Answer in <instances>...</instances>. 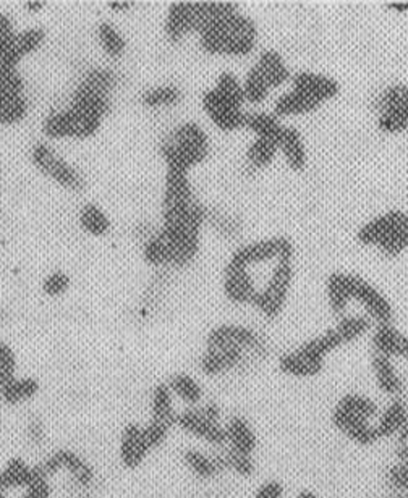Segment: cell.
<instances>
[{"instance_id": "cell-18", "label": "cell", "mask_w": 408, "mask_h": 498, "mask_svg": "<svg viewBox=\"0 0 408 498\" xmlns=\"http://www.w3.org/2000/svg\"><path fill=\"white\" fill-rule=\"evenodd\" d=\"M180 458L189 474L201 483H211L222 474H226L222 462L219 460L218 452L214 448L211 450H203L199 447L183 448Z\"/></svg>"}, {"instance_id": "cell-51", "label": "cell", "mask_w": 408, "mask_h": 498, "mask_svg": "<svg viewBox=\"0 0 408 498\" xmlns=\"http://www.w3.org/2000/svg\"><path fill=\"white\" fill-rule=\"evenodd\" d=\"M0 95H25V80L18 68L0 72Z\"/></svg>"}, {"instance_id": "cell-55", "label": "cell", "mask_w": 408, "mask_h": 498, "mask_svg": "<svg viewBox=\"0 0 408 498\" xmlns=\"http://www.w3.org/2000/svg\"><path fill=\"white\" fill-rule=\"evenodd\" d=\"M64 495L66 498H101L99 491L75 487V485L66 484V483H64Z\"/></svg>"}, {"instance_id": "cell-25", "label": "cell", "mask_w": 408, "mask_h": 498, "mask_svg": "<svg viewBox=\"0 0 408 498\" xmlns=\"http://www.w3.org/2000/svg\"><path fill=\"white\" fill-rule=\"evenodd\" d=\"M41 391L43 383L37 377L16 374L0 393V403L7 408H23L36 401Z\"/></svg>"}, {"instance_id": "cell-62", "label": "cell", "mask_w": 408, "mask_h": 498, "mask_svg": "<svg viewBox=\"0 0 408 498\" xmlns=\"http://www.w3.org/2000/svg\"><path fill=\"white\" fill-rule=\"evenodd\" d=\"M4 319H5V312H4V310L0 308V324L4 322Z\"/></svg>"}, {"instance_id": "cell-8", "label": "cell", "mask_w": 408, "mask_h": 498, "mask_svg": "<svg viewBox=\"0 0 408 498\" xmlns=\"http://www.w3.org/2000/svg\"><path fill=\"white\" fill-rule=\"evenodd\" d=\"M293 259L277 260L276 268L270 272V280L258 290L253 308L270 320L279 318L284 312L291 285H293Z\"/></svg>"}, {"instance_id": "cell-23", "label": "cell", "mask_w": 408, "mask_h": 498, "mask_svg": "<svg viewBox=\"0 0 408 498\" xmlns=\"http://www.w3.org/2000/svg\"><path fill=\"white\" fill-rule=\"evenodd\" d=\"M164 31L170 43H182L191 33H197L195 2H174L168 7Z\"/></svg>"}, {"instance_id": "cell-13", "label": "cell", "mask_w": 408, "mask_h": 498, "mask_svg": "<svg viewBox=\"0 0 408 498\" xmlns=\"http://www.w3.org/2000/svg\"><path fill=\"white\" fill-rule=\"evenodd\" d=\"M350 290L352 300L363 306L364 314L372 319L374 325L393 324V304L374 285L360 275L350 274Z\"/></svg>"}, {"instance_id": "cell-10", "label": "cell", "mask_w": 408, "mask_h": 498, "mask_svg": "<svg viewBox=\"0 0 408 498\" xmlns=\"http://www.w3.org/2000/svg\"><path fill=\"white\" fill-rule=\"evenodd\" d=\"M378 130L384 135L408 131V86L395 83L386 87L376 102Z\"/></svg>"}, {"instance_id": "cell-4", "label": "cell", "mask_w": 408, "mask_h": 498, "mask_svg": "<svg viewBox=\"0 0 408 498\" xmlns=\"http://www.w3.org/2000/svg\"><path fill=\"white\" fill-rule=\"evenodd\" d=\"M37 464L44 474L52 477L54 481L58 476H64L66 484L99 491L101 474L97 466L76 448L57 447L47 450L43 458L37 460Z\"/></svg>"}, {"instance_id": "cell-49", "label": "cell", "mask_w": 408, "mask_h": 498, "mask_svg": "<svg viewBox=\"0 0 408 498\" xmlns=\"http://www.w3.org/2000/svg\"><path fill=\"white\" fill-rule=\"evenodd\" d=\"M143 431H145L146 441L149 443L153 453H156V452H159L160 448L168 445V439H170L174 429L166 426V424L146 419V422H143Z\"/></svg>"}, {"instance_id": "cell-46", "label": "cell", "mask_w": 408, "mask_h": 498, "mask_svg": "<svg viewBox=\"0 0 408 498\" xmlns=\"http://www.w3.org/2000/svg\"><path fill=\"white\" fill-rule=\"evenodd\" d=\"M408 249V214L402 219L401 224L393 229L386 241L379 246V251L386 258H399Z\"/></svg>"}, {"instance_id": "cell-6", "label": "cell", "mask_w": 408, "mask_h": 498, "mask_svg": "<svg viewBox=\"0 0 408 498\" xmlns=\"http://www.w3.org/2000/svg\"><path fill=\"white\" fill-rule=\"evenodd\" d=\"M102 120L87 110L68 106L46 117L41 130L49 139H87L101 130Z\"/></svg>"}, {"instance_id": "cell-42", "label": "cell", "mask_w": 408, "mask_h": 498, "mask_svg": "<svg viewBox=\"0 0 408 498\" xmlns=\"http://www.w3.org/2000/svg\"><path fill=\"white\" fill-rule=\"evenodd\" d=\"M29 104L26 96L0 95V125L10 127L23 122L28 116Z\"/></svg>"}, {"instance_id": "cell-48", "label": "cell", "mask_w": 408, "mask_h": 498, "mask_svg": "<svg viewBox=\"0 0 408 498\" xmlns=\"http://www.w3.org/2000/svg\"><path fill=\"white\" fill-rule=\"evenodd\" d=\"M16 374H18L16 351L10 343L0 340V393Z\"/></svg>"}, {"instance_id": "cell-20", "label": "cell", "mask_w": 408, "mask_h": 498, "mask_svg": "<svg viewBox=\"0 0 408 498\" xmlns=\"http://www.w3.org/2000/svg\"><path fill=\"white\" fill-rule=\"evenodd\" d=\"M291 87L299 89L321 104L332 101L341 95V85L334 78L322 73L306 72V70L291 75Z\"/></svg>"}, {"instance_id": "cell-24", "label": "cell", "mask_w": 408, "mask_h": 498, "mask_svg": "<svg viewBox=\"0 0 408 498\" xmlns=\"http://www.w3.org/2000/svg\"><path fill=\"white\" fill-rule=\"evenodd\" d=\"M403 217L405 212L402 210H387L384 214H379L358 229V243L370 248H379L393 233V229L401 224Z\"/></svg>"}, {"instance_id": "cell-41", "label": "cell", "mask_w": 408, "mask_h": 498, "mask_svg": "<svg viewBox=\"0 0 408 498\" xmlns=\"http://www.w3.org/2000/svg\"><path fill=\"white\" fill-rule=\"evenodd\" d=\"M96 35H97V41L101 44L102 51L106 52V56H109L114 60L124 57V54L127 52V41L117 26L109 22H101L97 25Z\"/></svg>"}, {"instance_id": "cell-11", "label": "cell", "mask_w": 408, "mask_h": 498, "mask_svg": "<svg viewBox=\"0 0 408 498\" xmlns=\"http://www.w3.org/2000/svg\"><path fill=\"white\" fill-rule=\"evenodd\" d=\"M295 248L291 239L285 237H270V239H258L247 245H241L233 251L230 259L243 268L258 266L268 260L293 259Z\"/></svg>"}, {"instance_id": "cell-30", "label": "cell", "mask_w": 408, "mask_h": 498, "mask_svg": "<svg viewBox=\"0 0 408 498\" xmlns=\"http://www.w3.org/2000/svg\"><path fill=\"white\" fill-rule=\"evenodd\" d=\"M279 152H282L287 166L293 172L305 170L308 164V151H306L305 139L295 127L285 125L282 137L279 141Z\"/></svg>"}, {"instance_id": "cell-43", "label": "cell", "mask_w": 408, "mask_h": 498, "mask_svg": "<svg viewBox=\"0 0 408 498\" xmlns=\"http://www.w3.org/2000/svg\"><path fill=\"white\" fill-rule=\"evenodd\" d=\"M243 95H245V102L251 106H261L262 102L268 101L270 95V87L264 76L255 66H251L245 75L243 80Z\"/></svg>"}, {"instance_id": "cell-60", "label": "cell", "mask_w": 408, "mask_h": 498, "mask_svg": "<svg viewBox=\"0 0 408 498\" xmlns=\"http://www.w3.org/2000/svg\"><path fill=\"white\" fill-rule=\"evenodd\" d=\"M393 498H408V493L407 492H395Z\"/></svg>"}, {"instance_id": "cell-38", "label": "cell", "mask_w": 408, "mask_h": 498, "mask_svg": "<svg viewBox=\"0 0 408 498\" xmlns=\"http://www.w3.org/2000/svg\"><path fill=\"white\" fill-rule=\"evenodd\" d=\"M277 152H279L277 141L268 137H255L248 146L245 158H247L248 166L255 170H261V168H268L274 162Z\"/></svg>"}, {"instance_id": "cell-3", "label": "cell", "mask_w": 408, "mask_h": 498, "mask_svg": "<svg viewBox=\"0 0 408 498\" xmlns=\"http://www.w3.org/2000/svg\"><path fill=\"white\" fill-rule=\"evenodd\" d=\"M160 158L166 168L189 172L209 156V137L197 122H183L160 141Z\"/></svg>"}, {"instance_id": "cell-7", "label": "cell", "mask_w": 408, "mask_h": 498, "mask_svg": "<svg viewBox=\"0 0 408 498\" xmlns=\"http://www.w3.org/2000/svg\"><path fill=\"white\" fill-rule=\"evenodd\" d=\"M199 202L195 198L193 187L189 181V172L177 170V168H166V181H164V193H162V225L160 227H172L178 224L191 210L197 208Z\"/></svg>"}, {"instance_id": "cell-47", "label": "cell", "mask_w": 408, "mask_h": 498, "mask_svg": "<svg viewBox=\"0 0 408 498\" xmlns=\"http://www.w3.org/2000/svg\"><path fill=\"white\" fill-rule=\"evenodd\" d=\"M54 495H56V481L47 474H44V471L37 464L36 477L22 492H18L16 498H54Z\"/></svg>"}, {"instance_id": "cell-33", "label": "cell", "mask_w": 408, "mask_h": 498, "mask_svg": "<svg viewBox=\"0 0 408 498\" xmlns=\"http://www.w3.org/2000/svg\"><path fill=\"white\" fill-rule=\"evenodd\" d=\"M326 297H328L329 310L335 318H343L349 310L352 300L350 290V274L332 272L326 280Z\"/></svg>"}, {"instance_id": "cell-19", "label": "cell", "mask_w": 408, "mask_h": 498, "mask_svg": "<svg viewBox=\"0 0 408 498\" xmlns=\"http://www.w3.org/2000/svg\"><path fill=\"white\" fill-rule=\"evenodd\" d=\"M277 366L285 376L293 377V379H313L324 371L326 361L300 345L295 350L282 354L277 361Z\"/></svg>"}, {"instance_id": "cell-31", "label": "cell", "mask_w": 408, "mask_h": 498, "mask_svg": "<svg viewBox=\"0 0 408 498\" xmlns=\"http://www.w3.org/2000/svg\"><path fill=\"white\" fill-rule=\"evenodd\" d=\"M408 419V404L401 397L393 398L376 421V433L379 441L393 439Z\"/></svg>"}, {"instance_id": "cell-44", "label": "cell", "mask_w": 408, "mask_h": 498, "mask_svg": "<svg viewBox=\"0 0 408 498\" xmlns=\"http://www.w3.org/2000/svg\"><path fill=\"white\" fill-rule=\"evenodd\" d=\"M218 95L222 96L227 101L233 102L235 106L243 107L245 102V95H243V85L241 81L235 76V73L222 72L216 80V85L212 87Z\"/></svg>"}, {"instance_id": "cell-39", "label": "cell", "mask_w": 408, "mask_h": 498, "mask_svg": "<svg viewBox=\"0 0 408 498\" xmlns=\"http://www.w3.org/2000/svg\"><path fill=\"white\" fill-rule=\"evenodd\" d=\"M341 335L343 345H350L357 340L363 339L366 333L372 332L374 322L366 314L362 316H343L334 327Z\"/></svg>"}, {"instance_id": "cell-9", "label": "cell", "mask_w": 408, "mask_h": 498, "mask_svg": "<svg viewBox=\"0 0 408 498\" xmlns=\"http://www.w3.org/2000/svg\"><path fill=\"white\" fill-rule=\"evenodd\" d=\"M31 162L37 170L58 187L68 191H83L87 181L75 167L52 149L47 143H36L31 147Z\"/></svg>"}, {"instance_id": "cell-16", "label": "cell", "mask_w": 408, "mask_h": 498, "mask_svg": "<svg viewBox=\"0 0 408 498\" xmlns=\"http://www.w3.org/2000/svg\"><path fill=\"white\" fill-rule=\"evenodd\" d=\"M261 337L255 329L241 324H219L206 335L204 347L240 348L245 351H255L261 347Z\"/></svg>"}, {"instance_id": "cell-5", "label": "cell", "mask_w": 408, "mask_h": 498, "mask_svg": "<svg viewBox=\"0 0 408 498\" xmlns=\"http://www.w3.org/2000/svg\"><path fill=\"white\" fill-rule=\"evenodd\" d=\"M224 421L222 406L214 400H204L198 406L180 410L175 429L208 447L220 448L227 443Z\"/></svg>"}, {"instance_id": "cell-21", "label": "cell", "mask_w": 408, "mask_h": 498, "mask_svg": "<svg viewBox=\"0 0 408 498\" xmlns=\"http://www.w3.org/2000/svg\"><path fill=\"white\" fill-rule=\"evenodd\" d=\"M36 462H29L25 456H10L0 466V489L8 493H18L36 477Z\"/></svg>"}, {"instance_id": "cell-17", "label": "cell", "mask_w": 408, "mask_h": 498, "mask_svg": "<svg viewBox=\"0 0 408 498\" xmlns=\"http://www.w3.org/2000/svg\"><path fill=\"white\" fill-rule=\"evenodd\" d=\"M222 289L227 300L237 306H253L258 295V289L253 275L250 274V269L239 266L232 260H229L224 269Z\"/></svg>"}, {"instance_id": "cell-37", "label": "cell", "mask_w": 408, "mask_h": 498, "mask_svg": "<svg viewBox=\"0 0 408 498\" xmlns=\"http://www.w3.org/2000/svg\"><path fill=\"white\" fill-rule=\"evenodd\" d=\"M78 222L83 230L91 237H106L110 231V219L95 202H87L81 208Z\"/></svg>"}, {"instance_id": "cell-28", "label": "cell", "mask_w": 408, "mask_h": 498, "mask_svg": "<svg viewBox=\"0 0 408 498\" xmlns=\"http://www.w3.org/2000/svg\"><path fill=\"white\" fill-rule=\"evenodd\" d=\"M372 368L379 391L386 397H401L402 391L405 389V383L402 381L393 358H387L384 354L372 353Z\"/></svg>"}, {"instance_id": "cell-52", "label": "cell", "mask_w": 408, "mask_h": 498, "mask_svg": "<svg viewBox=\"0 0 408 498\" xmlns=\"http://www.w3.org/2000/svg\"><path fill=\"white\" fill-rule=\"evenodd\" d=\"M284 484L276 479H268L256 487L253 498H284Z\"/></svg>"}, {"instance_id": "cell-35", "label": "cell", "mask_w": 408, "mask_h": 498, "mask_svg": "<svg viewBox=\"0 0 408 498\" xmlns=\"http://www.w3.org/2000/svg\"><path fill=\"white\" fill-rule=\"evenodd\" d=\"M285 125L272 112H250L245 118V128L251 131L255 137H268L280 141Z\"/></svg>"}, {"instance_id": "cell-45", "label": "cell", "mask_w": 408, "mask_h": 498, "mask_svg": "<svg viewBox=\"0 0 408 498\" xmlns=\"http://www.w3.org/2000/svg\"><path fill=\"white\" fill-rule=\"evenodd\" d=\"M46 41V31L43 28H28L16 31L12 37V46L20 57L25 58L36 52Z\"/></svg>"}, {"instance_id": "cell-36", "label": "cell", "mask_w": 408, "mask_h": 498, "mask_svg": "<svg viewBox=\"0 0 408 498\" xmlns=\"http://www.w3.org/2000/svg\"><path fill=\"white\" fill-rule=\"evenodd\" d=\"M218 452L219 460L222 462V468L230 474L235 476L248 477L253 476L256 473V462L255 455H247V453H241L230 447L214 448Z\"/></svg>"}, {"instance_id": "cell-15", "label": "cell", "mask_w": 408, "mask_h": 498, "mask_svg": "<svg viewBox=\"0 0 408 498\" xmlns=\"http://www.w3.org/2000/svg\"><path fill=\"white\" fill-rule=\"evenodd\" d=\"M201 106L208 118L219 130L232 133V131L245 128L247 112L243 110V107H239L233 102L224 99L212 87L204 93L201 97Z\"/></svg>"}, {"instance_id": "cell-12", "label": "cell", "mask_w": 408, "mask_h": 498, "mask_svg": "<svg viewBox=\"0 0 408 498\" xmlns=\"http://www.w3.org/2000/svg\"><path fill=\"white\" fill-rule=\"evenodd\" d=\"M151 455H153V450L146 441L143 422L138 421L125 422L122 431L118 433V443H117V458L120 466L128 473H135L145 466Z\"/></svg>"}, {"instance_id": "cell-57", "label": "cell", "mask_w": 408, "mask_h": 498, "mask_svg": "<svg viewBox=\"0 0 408 498\" xmlns=\"http://www.w3.org/2000/svg\"><path fill=\"white\" fill-rule=\"evenodd\" d=\"M44 5H46V4H44V2H39V0H37V2H35V0H29V2H26V4H25V7H26V10H28V12H31V14H36V12H41V10H43L44 8Z\"/></svg>"}, {"instance_id": "cell-2", "label": "cell", "mask_w": 408, "mask_h": 498, "mask_svg": "<svg viewBox=\"0 0 408 498\" xmlns=\"http://www.w3.org/2000/svg\"><path fill=\"white\" fill-rule=\"evenodd\" d=\"M378 416V404L363 393H345L332 410V424L343 437L358 447H372L378 443V433L372 419Z\"/></svg>"}, {"instance_id": "cell-54", "label": "cell", "mask_w": 408, "mask_h": 498, "mask_svg": "<svg viewBox=\"0 0 408 498\" xmlns=\"http://www.w3.org/2000/svg\"><path fill=\"white\" fill-rule=\"evenodd\" d=\"M15 26L12 18L8 15L0 12V46L7 43L15 36Z\"/></svg>"}, {"instance_id": "cell-14", "label": "cell", "mask_w": 408, "mask_h": 498, "mask_svg": "<svg viewBox=\"0 0 408 498\" xmlns=\"http://www.w3.org/2000/svg\"><path fill=\"white\" fill-rule=\"evenodd\" d=\"M247 358L248 351L240 348L204 347L198 360V371L206 379H219L243 368Z\"/></svg>"}, {"instance_id": "cell-32", "label": "cell", "mask_w": 408, "mask_h": 498, "mask_svg": "<svg viewBox=\"0 0 408 498\" xmlns=\"http://www.w3.org/2000/svg\"><path fill=\"white\" fill-rule=\"evenodd\" d=\"M255 66L270 85V91L284 86L287 81H291V68L285 64L284 57L274 49L262 51Z\"/></svg>"}, {"instance_id": "cell-40", "label": "cell", "mask_w": 408, "mask_h": 498, "mask_svg": "<svg viewBox=\"0 0 408 498\" xmlns=\"http://www.w3.org/2000/svg\"><path fill=\"white\" fill-rule=\"evenodd\" d=\"M182 89L175 85H160V86L149 87L139 97V102L146 108L172 107L182 101Z\"/></svg>"}, {"instance_id": "cell-53", "label": "cell", "mask_w": 408, "mask_h": 498, "mask_svg": "<svg viewBox=\"0 0 408 498\" xmlns=\"http://www.w3.org/2000/svg\"><path fill=\"white\" fill-rule=\"evenodd\" d=\"M393 455L399 462H408V419L399 433L393 437Z\"/></svg>"}, {"instance_id": "cell-26", "label": "cell", "mask_w": 408, "mask_h": 498, "mask_svg": "<svg viewBox=\"0 0 408 498\" xmlns=\"http://www.w3.org/2000/svg\"><path fill=\"white\" fill-rule=\"evenodd\" d=\"M226 427L227 447L233 448L247 455H255L258 450V435L255 427L241 414H232L224 421Z\"/></svg>"}, {"instance_id": "cell-50", "label": "cell", "mask_w": 408, "mask_h": 498, "mask_svg": "<svg viewBox=\"0 0 408 498\" xmlns=\"http://www.w3.org/2000/svg\"><path fill=\"white\" fill-rule=\"evenodd\" d=\"M72 285V279L64 270H56L43 280L44 295L49 298H58L66 295Z\"/></svg>"}, {"instance_id": "cell-58", "label": "cell", "mask_w": 408, "mask_h": 498, "mask_svg": "<svg viewBox=\"0 0 408 498\" xmlns=\"http://www.w3.org/2000/svg\"><path fill=\"white\" fill-rule=\"evenodd\" d=\"M297 498H321L316 492L310 491V489H303L297 493Z\"/></svg>"}, {"instance_id": "cell-27", "label": "cell", "mask_w": 408, "mask_h": 498, "mask_svg": "<svg viewBox=\"0 0 408 498\" xmlns=\"http://www.w3.org/2000/svg\"><path fill=\"white\" fill-rule=\"evenodd\" d=\"M168 389L174 393L175 400L180 401L185 408H193L206 400V389L197 376L177 371L166 379Z\"/></svg>"}, {"instance_id": "cell-29", "label": "cell", "mask_w": 408, "mask_h": 498, "mask_svg": "<svg viewBox=\"0 0 408 498\" xmlns=\"http://www.w3.org/2000/svg\"><path fill=\"white\" fill-rule=\"evenodd\" d=\"M321 106H322L321 102L314 101L313 97L291 87V91L277 97L274 107H272V114L279 118L310 116V114L316 112Z\"/></svg>"}, {"instance_id": "cell-1", "label": "cell", "mask_w": 408, "mask_h": 498, "mask_svg": "<svg viewBox=\"0 0 408 498\" xmlns=\"http://www.w3.org/2000/svg\"><path fill=\"white\" fill-rule=\"evenodd\" d=\"M198 37L199 47L209 56L247 57L258 44V25L251 16L235 10Z\"/></svg>"}, {"instance_id": "cell-34", "label": "cell", "mask_w": 408, "mask_h": 498, "mask_svg": "<svg viewBox=\"0 0 408 498\" xmlns=\"http://www.w3.org/2000/svg\"><path fill=\"white\" fill-rule=\"evenodd\" d=\"M23 441L29 450L35 452H47L49 442H51V429L47 421L41 414H29L23 422Z\"/></svg>"}, {"instance_id": "cell-61", "label": "cell", "mask_w": 408, "mask_h": 498, "mask_svg": "<svg viewBox=\"0 0 408 498\" xmlns=\"http://www.w3.org/2000/svg\"><path fill=\"white\" fill-rule=\"evenodd\" d=\"M0 498H12V493H8L7 491L0 489Z\"/></svg>"}, {"instance_id": "cell-59", "label": "cell", "mask_w": 408, "mask_h": 498, "mask_svg": "<svg viewBox=\"0 0 408 498\" xmlns=\"http://www.w3.org/2000/svg\"><path fill=\"white\" fill-rule=\"evenodd\" d=\"M389 7H393V10H399V12H408V2H399V4H389Z\"/></svg>"}, {"instance_id": "cell-22", "label": "cell", "mask_w": 408, "mask_h": 498, "mask_svg": "<svg viewBox=\"0 0 408 498\" xmlns=\"http://www.w3.org/2000/svg\"><path fill=\"white\" fill-rule=\"evenodd\" d=\"M177 416H178L177 400L168 389V382L162 381V382L154 383L148 398V419L175 429Z\"/></svg>"}, {"instance_id": "cell-56", "label": "cell", "mask_w": 408, "mask_h": 498, "mask_svg": "<svg viewBox=\"0 0 408 498\" xmlns=\"http://www.w3.org/2000/svg\"><path fill=\"white\" fill-rule=\"evenodd\" d=\"M112 12H118V14H124V12H128L135 5V2L131 0H114V2H109L107 4Z\"/></svg>"}]
</instances>
